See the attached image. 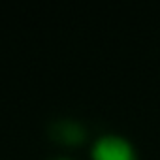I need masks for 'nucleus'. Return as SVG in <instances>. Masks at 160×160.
Segmentation results:
<instances>
[{
    "instance_id": "obj_1",
    "label": "nucleus",
    "mask_w": 160,
    "mask_h": 160,
    "mask_svg": "<svg viewBox=\"0 0 160 160\" xmlns=\"http://www.w3.org/2000/svg\"><path fill=\"white\" fill-rule=\"evenodd\" d=\"M91 160H139V156L128 138L115 132H106L92 141Z\"/></svg>"
},
{
    "instance_id": "obj_2",
    "label": "nucleus",
    "mask_w": 160,
    "mask_h": 160,
    "mask_svg": "<svg viewBox=\"0 0 160 160\" xmlns=\"http://www.w3.org/2000/svg\"><path fill=\"white\" fill-rule=\"evenodd\" d=\"M51 138L62 145L73 147L87 139V128L75 119H58L51 124Z\"/></svg>"
},
{
    "instance_id": "obj_3",
    "label": "nucleus",
    "mask_w": 160,
    "mask_h": 160,
    "mask_svg": "<svg viewBox=\"0 0 160 160\" xmlns=\"http://www.w3.org/2000/svg\"><path fill=\"white\" fill-rule=\"evenodd\" d=\"M51 160H75V158H72V156H55Z\"/></svg>"
}]
</instances>
